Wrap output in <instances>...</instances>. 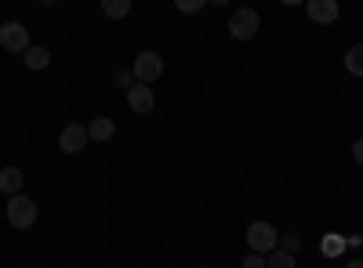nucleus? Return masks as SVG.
<instances>
[{"instance_id": "obj_1", "label": "nucleus", "mask_w": 363, "mask_h": 268, "mask_svg": "<svg viewBox=\"0 0 363 268\" xmlns=\"http://www.w3.org/2000/svg\"><path fill=\"white\" fill-rule=\"evenodd\" d=\"M37 199H29V196H11L8 199V225L15 228V232H26V228H33L37 225Z\"/></svg>"}, {"instance_id": "obj_11", "label": "nucleus", "mask_w": 363, "mask_h": 268, "mask_svg": "<svg viewBox=\"0 0 363 268\" xmlns=\"http://www.w3.org/2000/svg\"><path fill=\"white\" fill-rule=\"evenodd\" d=\"M345 69L363 80V44H352V47L345 51Z\"/></svg>"}, {"instance_id": "obj_13", "label": "nucleus", "mask_w": 363, "mask_h": 268, "mask_svg": "<svg viewBox=\"0 0 363 268\" xmlns=\"http://www.w3.org/2000/svg\"><path fill=\"white\" fill-rule=\"evenodd\" d=\"M102 11L109 18H128L131 15V0H102Z\"/></svg>"}, {"instance_id": "obj_5", "label": "nucleus", "mask_w": 363, "mask_h": 268, "mask_svg": "<svg viewBox=\"0 0 363 268\" xmlns=\"http://www.w3.org/2000/svg\"><path fill=\"white\" fill-rule=\"evenodd\" d=\"M0 47L4 51H29L33 44H29V29L22 25V22H4L0 25Z\"/></svg>"}, {"instance_id": "obj_12", "label": "nucleus", "mask_w": 363, "mask_h": 268, "mask_svg": "<svg viewBox=\"0 0 363 268\" xmlns=\"http://www.w3.org/2000/svg\"><path fill=\"white\" fill-rule=\"evenodd\" d=\"M26 66L29 69H48L51 66V51L48 47H29L26 51Z\"/></svg>"}, {"instance_id": "obj_7", "label": "nucleus", "mask_w": 363, "mask_h": 268, "mask_svg": "<svg viewBox=\"0 0 363 268\" xmlns=\"http://www.w3.org/2000/svg\"><path fill=\"white\" fill-rule=\"evenodd\" d=\"M128 105H131V112H153L157 109V91L149 83H135L131 91H128Z\"/></svg>"}, {"instance_id": "obj_18", "label": "nucleus", "mask_w": 363, "mask_h": 268, "mask_svg": "<svg viewBox=\"0 0 363 268\" xmlns=\"http://www.w3.org/2000/svg\"><path fill=\"white\" fill-rule=\"evenodd\" d=\"M178 11L182 15H196V11H203V0H178Z\"/></svg>"}, {"instance_id": "obj_21", "label": "nucleus", "mask_w": 363, "mask_h": 268, "mask_svg": "<svg viewBox=\"0 0 363 268\" xmlns=\"http://www.w3.org/2000/svg\"><path fill=\"white\" fill-rule=\"evenodd\" d=\"M345 268H363V261H359V257H352V261H345Z\"/></svg>"}, {"instance_id": "obj_19", "label": "nucleus", "mask_w": 363, "mask_h": 268, "mask_svg": "<svg viewBox=\"0 0 363 268\" xmlns=\"http://www.w3.org/2000/svg\"><path fill=\"white\" fill-rule=\"evenodd\" d=\"M244 268H269V257H262V254H247V257H244Z\"/></svg>"}, {"instance_id": "obj_14", "label": "nucleus", "mask_w": 363, "mask_h": 268, "mask_svg": "<svg viewBox=\"0 0 363 268\" xmlns=\"http://www.w3.org/2000/svg\"><path fill=\"white\" fill-rule=\"evenodd\" d=\"M320 250H323L327 257H338V254L345 250V240H342V235H335V232H327L323 243H320Z\"/></svg>"}, {"instance_id": "obj_8", "label": "nucleus", "mask_w": 363, "mask_h": 268, "mask_svg": "<svg viewBox=\"0 0 363 268\" xmlns=\"http://www.w3.org/2000/svg\"><path fill=\"white\" fill-rule=\"evenodd\" d=\"M306 11H309V18H313V22H320V25L338 22V15H342L338 0H309V4H306Z\"/></svg>"}, {"instance_id": "obj_10", "label": "nucleus", "mask_w": 363, "mask_h": 268, "mask_svg": "<svg viewBox=\"0 0 363 268\" xmlns=\"http://www.w3.org/2000/svg\"><path fill=\"white\" fill-rule=\"evenodd\" d=\"M87 134H91V141H109L116 134V124L109 120V116H95V120L87 124Z\"/></svg>"}, {"instance_id": "obj_22", "label": "nucleus", "mask_w": 363, "mask_h": 268, "mask_svg": "<svg viewBox=\"0 0 363 268\" xmlns=\"http://www.w3.org/2000/svg\"><path fill=\"white\" fill-rule=\"evenodd\" d=\"M200 268H211V264H200Z\"/></svg>"}, {"instance_id": "obj_3", "label": "nucleus", "mask_w": 363, "mask_h": 268, "mask_svg": "<svg viewBox=\"0 0 363 268\" xmlns=\"http://www.w3.org/2000/svg\"><path fill=\"white\" fill-rule=\"evenodd\" d=\"M258 29H262V15L255 8H240L229 15V37L233 40H251Z\"/></svg>"}, {"instance_id": "obj_20", "label": "nucleus", "mask_w": 363, "mask_h": 268, "mask_svg": "<svg viewBox=\"0 0 363 268\" xmlns=\"http://www.w3.org/2000/svg\"><path fill=\"white\" fill-rule=\"evenodd\" d=\"M352 160H356V167H363V138H356V145H352Z\"/></svg>"}, {"instance_id": "obj_15", "label": "nucleus", "mask_w": 363, "mask_h": 268, "mask_svg": "<svg viewBox=\"0 0 363 268\" xmlns=\"http://www.w3.org/2000/svg\"><path fill=\"white\" fill-rule=\"evenodd\" d=\"M269 268H298V261H294V254H287V250H272V254H269Z\"/></svg>"}, {"instance_id": "obj_16", "label": "nucleus", "mask_w": 363, "mask_h": 268, "mask_svg": "<svg viewBox=\"0 0 363 268\" xmlns=\"http://www.w3.org/2000/svg\"><path fill=\"white\" fill-rule=\"evenodd\" d=\"M298 247H301V235H298V232H284V235H280V247H277V250H287V254H294Z\"/></svg>"}, {"instance_id": "obj_9", "label": "nucleus", "mask_w": 363, "mask_h": 268, "mask_svg": "<svg viewBox=\"0 0 363 268\" xmlns=\"http://www.w3.org/2000/svg\"><path fill=\"white\" fill-rule=\"evenodd\" d=\"M22 182H26V177H22L18 167H4V170H0V192H4L8 199L22 192Z\"/></svg>"}, {"instance_id": "obj_4", "label": "nucleus", "mask_w": 363, "mask_h": 268, "mask_svg": "<svg viewBox=\"0 0 363 268\" xmlns=\"http://www.w3.org/2000/svg\"><path fill=\"white\" fill-rule=\"evenodd\" d=\"M131 73H135V80H138V83H149V87H153V83L164 76V58H160L157 51H138Z\"/></svg>"}, {"instance_id": "obj_2", "label": "nucleus", "mask_w": 363, "mask_h": 268, "mask_svg": "<svg viewBox=\"0 0 363 268\" xmlns=\"http://www.w3.org/2000/svg\"><path fill=\"white\" fill-rule=\"evenodd\" d=\"M277 247H280V232L272 228L269 221H251V225H247V250H251V254L269 257Z\"/></svg>"}, {"instance_id": "obj_6", "label": "nucleus", "mask_w": 363, "mask_h": 268, "mask_svg": "<svg viewBox=\"0 0 363 268\" xmlns=\"http://www.w3.org/2000/svg\"><path fill=\"white\" fill-rule=\"evenodd\" d=\"M87 141H91V134H87V127H80V124H66L62 134H58V148H62L66 156H77Z\"/></svg>"}, {"instance_id": "obj_17", "label": "nucleus", "mask_w": 363, "mask_h": 268, "mask_svg": "<svg viewBox=\"0 0 363 268\" xmlns=\"http://www.w3.org/2000/svg\"><path fill=\"white\" fill-rule=\"evenodd\" d=\"M113 80H116V87H128V91H131V87L138 83L131 69H116V73H113Z\"/></svg>"}]
</instances>
